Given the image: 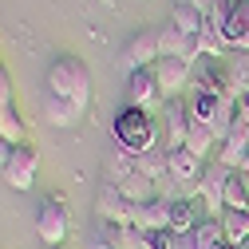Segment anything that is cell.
<instances>
[{
	"label": "cell",
	"mask_w": 249,
	"mask_h": 249,
	"mask_svg": "<svg viewBox=\"0 0 249 249\" xmlns=\"http://www.w3.org/2000/svg\"><path fill=\"white\" fill-rule=\"evenodd\" d=\"M111 142L119 150L135 154V159H142L146 150L159 146V123H154V115L142 111V107H123L115 115V123H111Z\"/></svg>",
	"instance_id": "6da1fadb"
},
{
	"label": "cell",
	"mask_w": 249,
	"mask_h": 249,
	"mask_svg": "<svg viewBox=\"0 0 249 249\" xmlns=\"http://www.w3.org/2000/svg\"><path fill=\"white\" fill-rule=\"evenodd\" d=\"M44 83H48V95L71 99L79 111H87V103H91V68L83 64L79 55H59L55 64L48 68Z\"/></svg>",
	"instance_id": "7a4b0ae2"
},
{
	"label": "cell",
	"mask_w": 249,
	"mask_h": 249,
	"mask_svg": "<svg viewBox=\"0 0 249 249\" xmlns=\"http://www.w3.org/2000/svg\"><path fill=\"white\" fill-rule=\"evenodd\" d=\"M68 198L64 194H48L36 206V237L44 241V249H59L68 241Z\"/></svg>",
	"instance_id": "3957f363"
},
{
	"label": "cell",
	"mask_w": 249,
	"mask_h": 249,
	"mask_svg": "<svg viewBox=\"0 0 249 249\" xmlns=\"http://www.w3.org/2000/svg\"><path fill=\"white\" fill-rule=\"evenodd\" d=\"M226 178H230V170L222 162H206V170H202V178L194 186V194L206 206V217H222L226 213Z\"/></svg>",
	"instance_id": "277c9868"
},
{
	"label": "cell",
	"mask_w": 249,
	"mask_h": 249,
	"mask_svg": "<svg viewBox=\"0 0 249 249\" xmlns=\"http://www.w3.org/2000/svg\"><path fill=\"white\" fill-rule=\"evenodd\" d=\"M159 55H162L159 28H142V32H135L127 40V48H123V68H127V75L139 71V68H154V64H159Z\"/></svg>",
	"instance_id": "5b68a950"
},
{
	"label": "cell",
	"mask_w": 249,
	"mask_h": 249,
	"mask_svg": "<svg viewBox=\"0 0 249 249\" xmlns=\"http://www.w3.org/2000/svg\"><path fill=\"white\" fill-rule=\"evenodd\" d=\"M36 170H40V150H36L32 142H20V146L12 150L8 166L0 170V174H4V182L12 186V190H32Z\"/></svg>",
	"instance_id": "8992f818"
},
{
	"label": "cell",
	"mask_w": 249,
	"mask_h": 249,
	"mask_svg": "<svg viewBox=\"0 0 249 249\" xmlns=\"http://www.w3.org/2000/svg\"><path fill=\"white\" fill-rule=\"evenodd\" d=\"M159 103H166L159 79H154L150 68H139L127 75V107H142V111H154Z\"/></svg>",
	"instance_id": "52a82bcc"
},
{
	"label": "cell",
	"mask_w": 249,
	"mask_h": 249,
	"mask_svg": "<svg viewBox=\"0 0 249 249\" xmlns=\"http://www.w3.org/2000/svg\"><path fill=\"white\" fill-rule=\"evenodd\" d=\"M162 127H166V150H178L186 146V135L194 127V115H190V103L186 99H166L162 103Z\"/></svg>",
	"instance_id": "ba28073f"
},
{
	"label": "cell",
	"mask_w": 249,
	"mask_h": 249,
	"mask_svg": "<svg viewBox=\"0 0 249 249\" xmlns=\"http://www.w3.org/2000/svg\"><path fill=\"white\" fill-rule=\"evenodd\" d=\"M95 217L99 222H115V226H131V202L123 198L119 186L103 182L95 190Z\"/></svg>",
	"instance_id": "9c48e42d"
},
{
	"label": "cell",
	"mask_w": 249,
	"mask_h": 249,
	"mask_svg": "<svg viewBox=\"0 0 249 249\" xmlns=\"http://www.w3.org/2000/svg\"><path fill=\"white\" fill-rule=\"evenodd\" d=\"M150 71H154V79H159V87H162L166 99H174L178 91L194 79V68L182 64V59H174V55H159V64H154Z\"/></svg>",
	"instance_id": "30bf717a"
},
{
	"label": "cell",
	"mask_w": 249,
	"mask_h": 249,
	"mask_svg": "<svg viewBox=\"0 0 249 249\" xmlns=\"http://www.w3.org/2000/svg\"><path fill=\"white\" fill-rule=\"evenodd\" d=\"M194 91H206V95H233L230 91V75H226V64L222 59H198L194 64Z\"/></svg>",
	"instance_id": "8fae6325"
},
{
	"label": "cell",
	"mask_w": 249,
	"mask_h": 249,
	"mask_svg": "<svg viewBox=\"0 0 249 249\" xmlns=\"http://www.w3.org/2000/svg\"><path fill=\"white\" fill-rule=\"evenodd\" d=\"M159 48H162V55H174V59H182V64H198V40L194 36H186V32H178V28L166 20L162 28H159Z\"/></svg>",
	"instance_id": "7c38bea8"
},
{
	"label": "cell",
	"mask_w": 249,
	"mask_h": 249,
	"mask_svg": "<svg viewBox=\"0 0 249 249\" xmlns=\"http://www.w3.org/2000/svg\"><path fill=\"white\" fill-rule=\"evenodd\" d=\"M202 170H206V162L198 159V154H190L186 146H178V150H170V178L182 186L186 194H194V186H198V178H202Z\"/></svg>",
	"instance_id": "4fadbf2b"
},
{
	"label": "cell",
	"mask_w": 249,
	"mask_h": 249,
	"mask_svg": "<svg viewBox=\"0 0 249 249\" xmlns=\"http://www.w3.org/2000/svg\"><path fill=\"white\" fill-rule=\"evenodd\" d=\"M222 36H226L230 48L249 52V0H233V4H230V16L222 24Z\"/></svg>",
	"instance_id": "5bb4252c"
},
{
	"label": "cell",
	"mask_w": 249,
	"mask_h": 249,
	"mask_svg": "<svg viewBox=\"0 0 249 249\" xmlns=\"http://www.w3.org/2000/svg\"><path fill=\"white\" fill-rule=\"evenodd\" d=\"M131 226L139 230H170V198H150L131 206Z\"/></svg>",
	"instance_id": "9a60e30c"
},
{
	"label": "cell",
	"mask_w": 249,
	"mask_h": 249,
	"mask_svg": "<svg viewBox=\"0 0 249 249\" xmlns=\"http://www.w3.org/2000/svg\"><path fill=\"white\" fill-rule=\"evenodd\" d=\"M79 115H83V111H79L71 99H59V95H48V91H44V123H48V127L68 131V127L79 123Z\"/></svg>",
	"instance_id": "2e32d148"
},
{
	"label": "cell",
	"mask_w": 249,
	"mask_h": 249,
	"mask_svg": "<svg viewBox=\"0 0 249 249\" xmlns=\"http://www.w3.org/2000/svg\"><path fill=\"white\" fill-rule=\"evenodd\" d=\"M135 170H139V159H135V154L119 150V146H111V150H107V159H103V174H107V182H111V186L127 182Z\"/></svg>",
	"instance_id": "e0dca14e"
},
{
	"label": "cell",
	"mask_w": 249,
	"mask_h": 249,
	"mask_svg": "<svg viewBox=\"0 0 249 249\" xmlns=\"http://www.w3.org/2000/svg\"><path fill=\"white\" fill-rule=\"evenodd\" d=\"M170 24L178 28V32H186V36H198L202 24H206V16L190 4V0H174V4H170Z\"/></svg>",
	"instance_id": "ac0fdd59"
},
{
	"label": "cell",
	"mask_w": 249,
	"mask_h": 249,
	"mask_svg": "<svg viewBox=\"0 0 249 249\" xmlns=\"http://www.w3.org/2000/svg\"><path fill=\"white\" fill-rule=\"evenodd\" d=\"M222 107H226V99L222 95H206V91H194V99H190L194 123H206V127H213V123L222 119Z\"/></svg>",
	"instance_id": "d6986e66"
},
{
	"label": "cell",
	"mask_w": 249,
	"mask_h": 249,
	"mask_svg": "<svg viewBox=\"0 0 249 249\" xmlns=\"http://www.w3.org/2000/svg\"><path fill=\"white\" fill-rule=\"evenodd\" d=\"M119 190H123V198H127L131 206H139V202H150V198H159V186H154L142 170H135L127 182H119Z\"/></svg>",
	"instance_id": "ffe728a7"
},
{
	"label": "cell",
	"mask_w": 249,
	"mask_h": 249,
	"mask_svg": "<svg viewBox=\"0 0 249 249\" xmlns=\"http://www.w3.org/2000/svg\"><path fill=\"white\" fill-rule=\"evenodd\" d=\"M194 245L198 249H226V230H222V217H202L198 230H194Z\"/></svg>",
	"instance_id": "44dd1931"
},
{
	"label": "cell",
	"mask_w": 249,
	"mask_h": 249,
	"mask_svg": "<svg viewBox=\"0 0 249 249\" xmlns=\"http://www.w3.org/2000/svg\"><path fill=\"white\" fill-rule=\"evenodd\" d=\"M186 150H190V154H198L202 162H210V159H213L217 139H213V131L206 127V123H194V127H190V135H186Z\"/></svg>",
	"instance_id": "7402d4cb"
},
{
	"label": "cell",
	"mask_w": 249,
	"mask_h": 249,
	"mask_svg": "<svg viewBox=\"0 0 249 249\" xmlns=\"http://www.w3.org/2000/svg\"><path fill=\"white\" fill-rule=\"evenodd\" d=\"M222 230L230 245H249V210H226L222 213Z\"/></svg>",
	"instance_id": "603a6c76"
},
{
	"label": "cell",
	"mask_w": 249,
	"mask_h": 249,
	"mask_svg": "<svg viewBox=\"0 0 249 249\" xmlns=\"http://www.w3.org/2000/svg\"><path fill=\"white\" fill-rule=\"evenodd\" d=\"M139 170H142L150 182H162V178L170 174V150H166V146H154V150H146L142 159H139Z\"/></svg>",
	"instance_id": "cb8c5ba5"
},
{
	"label": "cell",
	"mask_w": 249,
	"mask_h": 249,
	"mask_svg": "<svg viewBox=\"0 0 249 249\" xmlns=\"http://www.w3.org/2000/svg\"><path fill=\"white\" fill-rule=\"evenodd\" d=\"M226 75H230V91H233V95H245V91H249V52H233L230 55Z\"/></svg>",
	"instance_id": "d4e9b609"
},
{
	"label": "cell",
	"mask_w": 249,
	"mask_h": 249,
	"mask_svg": "<svg viewBox=\"0 0 249 249\" xmlns=\"http://www.w3.org/2000/svg\"><path fill=\"white\" fill-rule=\"evenodd\" d=\"M226 210H249V178L241 170H230L226 178Z\"/></svg>",
	"instance_id": "484cf974"
},
{
	"label": "cell",
	"mask_w": 249,
	"mask_h": 249,
	"mask_svg": "<svg viewBox=\"0 0 249 249\" xmlns=\"http://www.w3.org/2000/svg\"><path fill=\"white\" fill-rule=\"evenodd\" d=\"M0 139H8L12 146L28 142V127H24V119H20V111H16V107L0 111Z\"/></svg>",
	"instance_id": "4316f807"
},
{
	"label": "cell",
	"mask_w": 249,
	"mask_h": 249,
	"mask_svg": "<svg viewBox=\"0 0 249 249\" xmlns=\"http://www.w3.org/2000/svg\"><path fill=\"white\" fill-rule=\"evenodd\" d=\"M123 230H127V226L99 222V217H95V245L99 249H123Z\"/></svg>",
	"instance_id": "83f0119b"
},
{
	"label": "cell",
	"mask_w": 249,
	"mask_h": 249,
	"mask_svg": "<svg viewBox=\"0 0 249 249\" xmlns=\"http://www.w3.org/2000/svg\"><path fill=\"white\" fill-rule=\"evenodd\" d=\"M178 233L174 230H146V249H174Z\"/></svg>",
	"instance_id": "f1b7e54d"
},
{
	"label": "cell",
	"mask_w": 249,
	"mask_h": 249,
	"mask_svg": "<svg viewBox=\"0 0 249 249\" xmlns=\"http://www.w3.org/2000/svg\"><path fill=\"white\" fill-rule=\"evenodd\" d=\"M123 249H146V230L127 226V230H123Z\"/></svg>",
	"instance_id": "f546056e"
},
{
	"label": "cell",
	"mask_w": 249,
	"mask_h": 249,
	"mask_svg": "<svg viewBox=\"0 0 249 249\" xmlns=\"http://www.w3.org/2000/svg\"><path fill=\"white\" fill-rule=\"evenodd\" d=\"M12 107V79H8V71L0 68V111H8Z\"/></svg>",
	"instance_id": "4dcf8cb0"
},
{
	"label": "cell",
	"mask_w": 249,
	"mask_h": 249,
	"mask_svg": "<svg viewBox=\"0 0 249 249\" xmlns=\"http://www.w3.org/2000/svg\"><path fill=\"white\" fill-rule=\"evenodd\" d=\"M12 150H16V146H12L8 139H0V170L8 166V159H12Z\"/></svg>",
	"instance_id": "1f68e13d"
},
{
	"label": "cell",
	"mask_w": 249,
	"mask_h": 249,
	"mask_svg": "<svg viewBox=\"0 0 249 249\" xmlns=\"http://www.w3.org/2000/svg\"><path fill=\"white\" fill-rule=\"evenodd\" d=\"M237 115L249 123V91H245V95H237Z\"/></svg>",
	"instance_id": "d6a6232c"
},
{
	"label": "cell",
	"mask_w": 249,
	"mask_h": 249,
	"mask_svg": "<svg viewBox=\"0 0 249 249\" xmlns=\"http://www.w3.org/2000/svg\"><path fill=\"white\" fill-rule=\"evenodd\" d=\"M241 174H245V178H249V150H245V154H241Z\"/></svg>",
	"instance_id": "836d02e7"
},
{
	"label": "cell",
	"mask_w": 249,
	"mask_h": 249,
	"mask_svg": "<svg viewBox=\"0 0 249 249\" xmlns=\"http://www.w3.org/2000/svg\"><path fill=\"white\" fill-rule=\"evenodd\" d=\"M226 249H245V245H226Z\"/></svg>",
	"instance_id": "e575fe53"
},
{
	"label": "cell",
	"mask_w": 249,
	"mask_h": 249,
	"mask_svg": "<svg viewBox=\"0 0 249 249\" xmlns=\"http://www.w3.org/2000/svg\"><path fill=\"white\" fill-rule=\"evenodd\" d=\"M103 4H115V0H103Z\"/></svg>",
	"instance_id": "d590c367"
},
{
	"label": "cell",
	"mask_w": 249,
	"mask_h": 249,
	"mask_svg": "<svg viewBox=\"0 0 249 249\" xmlns=\"http://www.w3.org/2000/svg\"><path fill=\"white\" fill-rule=\"evenodd\" d=\"M245 249H249V245H245Z\"/></svg>",
	"instance_id": "8d00e7d4"
}]
</instances>
